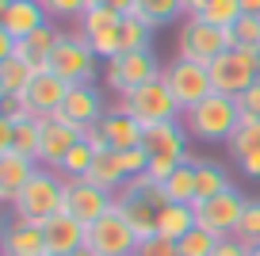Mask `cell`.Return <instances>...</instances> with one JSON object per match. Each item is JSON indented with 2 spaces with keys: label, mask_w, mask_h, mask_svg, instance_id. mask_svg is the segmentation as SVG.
Returning <instances> with one entry per match:
<instances>
[{
  "label": "cell",
  "mask_w": 260,
  "mask_h": 256,
  "mask_svg": "<svg viewBox=\"0 0 260 256\" xmlns=\"http://www.w3.org/2000/svg\"><path fill=\"white\" fill-rule=\"evenodd\" d=\"M65 184L69 180L57 168L39 165V172L27 180L23 191L16 195V203L8 207V218H19V222H31V226H46L54 214L65 210Z\"/></svg>",
  "instance_id": "cell-1"
},
{
  "label": "cell",
  "mask_w": 260,
  "mask_h": 256,
  "mask_svg": "<svg viewBox=\"0 0 260 256\" xmlns=\"http://www.w3.org/2000/svg\"><path fill=\"white\" fill-rule=\"evenodd\" d=\"M184 130L199 142H230L241 122V107H237L234 96H222V92H211L203 104H195L184 111Z\"/></svg>",
  "instance_id": "cell-2"
},
{
  "label": "cell",
  "mask_w": 260,
  "mask_h": 256,
  "mask_svg": "<svg viewBox=\"0 0 260 256\" xmlns=\"http://www.w3.org/2000/svg\"><path fill=\"white\" fill-rule=\"evenodd\" d=\"M146 153H149V168L146 176L153 184H165V180L176 172L187 161V130L184 122H157V126H146Z\"/></svg>",
  "instance_id": "cell-3"
},
{
  "label": "cell",
  "mask_w": 260,
  "mask_h": 256,
  "mask_svg": "<svg viewBox=\"0 0 260 256\" xmlns=\"http://www.w3.org/2000/svg\"><path fill=\"white\" fill-rule=\"evenodd\" d=\"M207 69H211L214 92L237 100L241 92H249L252 84L260 80V50H252V46H230V50H222Z\"/></svg>",
  "instance_id": "cell-4"
},
{
  "label": "cell",
  "mask_w": 260,
  "mask_h": 256,
  "mask_svg": "<svg viewBox=\"0 0 260 256\" xmlns=\"http://www.w3.org/2000/svg\"><path fill=\"white\" fill-rule=\"evenodd\" d=\"M161 73L165 69H161V61H157L153 46H149V50H126V54L104 61V84L122 100V96H130L134 88H142V84L157 80Z\"/></svg>",
  "instance_id": "cell-5"
},
{
  "label": "cell",
  "mask_w": 260,
  "mask_h": 256,
  "mask_svg": "<svg viewBox=\"0 0 260 256\" xmlns=\"http://www.w3.org/2000/svg\"><path fill=\"white\" fill-rule=\"evenodd\" d=\"M234 46V27L230 31H218L214 23H207L203 16H184V27L176 35V57H187V61L211 65L222 50Z\"/></svg>",
  "instance_id": "cell-6"
},
{
  "label": "cell",
  "mask_w": 260,
  "mask_h": 256,
  "mask_svg": "<svg viewBox=\"0 0 260 256\" xmlns=\"http://www.w3.org/2000/svg\"><path fill=\"white\" fill-rule=\"evenodd\" d=\"M119 107H122L126 115H134L142 126H157V122H180V119H184L180 104L172 100L169 84H165L161 77L149 80V84H142V88H134L130 96H122Z\"/></svg>",
  "instance_id": "cell-7"
},
{
  "label": "cell",
  "mask_w": 260,
  "mask_h": 256,
  "mask_svg": "<svg viewBox=\"0 0 260 256\" xmlns=\"http://www.w3.org/2000/svg\"><path fill=\"white\" fill-rule=\"evenodd\" d=\"M96 50L88 46L81 31H61L54 54H50V73H57L65 84H84L96 77Z\"/></svg>",
  "instance_id": "cell-8"
},
{
  "label": "cell",
  "mask_w": 260,
  "mask_h": 256,
  "mask_svg": "<svg viewBox=\"0 0 260 256\" xmlns=\"http://www.w3.org/2000/svg\"><path fill=\"white\" fill-rule=\"evenodd\" d=\"M138 241H142L138 230L126 222V214H122L119 207H111L104 218H96V222L88 226V233H84V245L96 256H134Z\"/></svg>",
  "instance_id": "cell-9"
},
{
  "label": "cell",
  "mask_w": 260,
  "mask_h": 256,
  "mask_svg": "<svg viewBox=\"0 0 260 256\" xmlns=\"http://www.w3.org/2000/svg\"><path fill=\"white\" fill-rule=\"evenodd\" d=\"M161 80L169 84L172 100L180 104V111H187V107L203 104L207 96L214 92V80H211V69L199 61H187V57H172L169 65H165Z\"/></svg>",
  "instance_id": "cell-10"
},
{
  "label": "cell",
  "mask_w": 260,
  "mask_h": 256,
  "mask_svg": "<svg viewBox=\"0 0 260 256\" xmlns=\"http://www.w3.org/2000/svg\"><path fill=\"white\" fill-rule=\"evenodd\" d=\"M245 195L237 191V187H230V191L222 195H207V199L195 203V226L207 233H214V237H234L237 226H241V214H245Z\"/></svg>",
  "instance_id": "cell-11"
},
{
  "label": "cell",
  "mask_w": 260,
  "mask_h": 256,
  "mask_svg": "<svg viewBox=\"0 0 260 256\" xmlns=\"http://www.w3.org/2000/svg\"><path fill=\"white\" fill-rule=\"evenodd\" d=\"M122 19L126 16H119V12H111V8H88L81 19H77V31L88 39V46L96 50V57L100 61H111V57H119L122 54Z\"/></svg>",
  "instance_id": "cell-12"
},
{
  "label": "cell",
  "mask_w": 260,
  "mask_h": 256,
  "mask_svg": "<svg viewBox=\"0 0 260 256\" xmlns=\"http://www.w3.org/2000/svg\"><path fill=\"white\" fill-rule=\"evenodd\" d=\"M65 92H69V84H65L57 73H35V80L27 84V92L19 96V104H23V115L27 119H57V111H61L65 104Z\"/></svg>",
  "instance_id": "cell-13"
},
{
  "label": "cell",
  "mask_w": 260,
  "mask_h": 256,
  "mask_svg": "<svg viewBox=\"0 0 260 256\" xmlns=\"http://www.w3.org/2000/svg\"><path fill=\"white\" fill-rule=\"evenodd\" d=\"M115 207V195L96 187L92 180H69L65 184V214H73L81 226H92Z\"/></svg>",
  "instance_id": "cell-14"
},
{
  "label": "cell",
  "mask_w": 260,
  "mask_h": 256,
  "mask_svg": "<svg viewBox=\"0 0 260 256\" xmlns=\"http://www.w3.org/2000/svg\"><path fill=\"white\" fill-rule=\"evenodd\" d=\"M104 115H107L104 92H100L92 80H84V84H69L57 119H65V122H73V126L84 130V126H92V122H104Z\"/></svg>",
  "instance_id": "cell-15"
},
{
  "label": "cell",
  "mask_w": 260,
  "mask_h": 256,
  "mask_svg": "<svg viewBox=\"0 0 260 256\" xmlns=\"http://www.w3.org/2000/svg\"><path fill=\"white\" fill-rule=\"evenodd\" d=\"M230 157H234L237 172L245 180H260V119L256 115H241L234 138H230Z\"/></svg>",
  "instance_id": "cell-16"
},
{
  "label": "cell",
  "mask_w": 260,
  "mask_h": 256,
  "mask_svg": "<svg viewBox=\"0 0 260 256\" xmlns=\"http://www.w3.org/2000/svg\"><path fill=\"white\" fill-rule=\"evenodd\" d=\"M46 23L50 12L42 8V0H0V31L12 39H27Z\"/></svg>",
  "instance_id": "cell-17"
},
{
  "label": "cell",
  "mask_w": 260,
  "mask_h": 256,
  "mask_svg": "<svg viewBox=\"0 0 260 256\" xmlns=\"http://www.w3.org/2000/svg\"><path fill=\"white\" fill-rule=\"evenodd\" d=\"M81 142V126L65 119H42V142H39V165L57 168L65 161V153Z\"/></svg>",
  "instance_id": "cell-18"
},
{
  "label": "cell",
  "mask_w": 260,
  "mask_h": 256,
  "mask_svg": "<svg viewBox=\"0 0 260 256\" xmlns=\"http://www.w3.org/2000/svg\"><path fill=\"white\" fill-rule=\"evenodd\" d=\"M0 256H50L42 226L8 218V222H4V233H0Z\"/></svg>",
  "instance_id": "cell-19"
},
{
  "label": "cell",
  "mask_w": 260,
  "mask_h": 256,
  "mask_svg": "<svg viewBox=\"0 0 260 256\" xmlns=\"http://www.w3.org/2000/svg\"><path fill=\"white\" fill-rule=\"evenodd\" d=\"M42 233H46V252L50 256H77L84 248V233H88V226H81L73 214H54L46 226H42Z\"/></svg>",
  "instance_id": "cell-20"
},
{
  "label": "cell",
  "mask_w": 260,
  "mask_h": 256,
  "mask_svg": "<svg viewBox=\"0 0 260 256\" xmlns=\"http://www.w3.org/2000/svg\"><path fill=\"white\" fill-rule=\"evenodd\" d=\"M39 172V161L23 157V153H0V199L4 207L16 203V195L23 191V184Z\"/></svg>",
  "instance_id": "cell-21"
},
{
  "label": "cell",
  "mask_w": 260,
  "mask_h": 256,
  "mask_svg": "<svg viewBox=\"0 0 260 256\" xmlns=\"http://www.w3.org/2000/svg\"><path fill=\"white\" fill-rule=\"evenodd\" d=\"M104 134H107V145L111 149H138L142 142H146V126H142L134 115H126L119 104L115 107H107V115H104Z\"/></svg>",
  "instance_id": "cell-22"
},
{
  "label": "cell",
  "mask_w": 260,
  "mask_h": 256,
  "mask_svg": "<svg viewBox=\"0 0 260 256\" xmlns=\"http://www.w3.org/2000/svg\"><path fill=\"white\" fill-rule=\"evenodd\" d=\"M57 27H54V19H50L46 27H39L35 35H27V39H19V46H16V57H23L27 65H31L35 73H46L50 69V54H54V46H57Z\"/></svg>",
  "instance_id": "cell-23"
},
{
  "label": "cell",
  "mask_w": 260,
  "mask_h": 256,
  "mask_svg": "<svg viewBox=\"0 0 260 256\" xmlns=\"http://www.w3.org/2000/svg\"><path fill=\"white\" fill-rule=\"evenodd\" d=\"M84 180H92L96 187H104V191H119L122 184H126V165H122V153L119 149H104V153H96V161H92V168H88V176Z\"/></svg>",
  "instance_id": "cell-24"
},
{
  "label": "cell",
  "mask_w": 260,
  "mask_h": 256,
  "mask_svg": "<svg viewBox=\"0 0 260 256\" xmlns=\"http://www.w3.org/2000/svg\"><path fill=\"white\" fill-rule=\"evenodd\" d=\"M161 195H165V203H187V207H195V199H199V172H195L191 157L161 184Z\"/></svg>",
  "instance_id": "cell-25"
},
{
  "label": "cell",
  "mask_w": 260,
  "mask_h": 256,
  "mask_svg": "<svg viewBox=\"0 0 260 256\" xmlns=\"http://www.w3.org/2000/svg\"><path fill=\"white\" fill-rule=\"evenodd\" d=\"M191 230H195V207H187V203H165V207L157 210V233L180 241Z\"/></svg>",
  "instance_id": "cell-26"
},
{
  "label": "cell",
  "mask_w": 260,
  "mask_h": 256,
  "mask_svg": "<svg viewBox=\"0 0 260 256\" xmlns=\"http://www.w3.org/2000/svg\"><path fill=\"white\" fill-rule=\"evenodd\" d=\"M31 80H35V69L23 57H0V100L23 96Z\"/></svg>",
  "instance_id": "cell-27"
},
{
  "label": "cell",
  "mask_w": 260,
  "mask_h": 256,
  "mask_svg": "<svg viewBox=\"0 0 260 256\" xmlns=\"http://www.w3.org/2000/svg\"><path fill=\"white\" fill-rule=\"evenodd\" d=\"M134 16L146 19L157 31V27L172 23L176 16H187V12H184V0H134Z\"/></svg>",
  "instance_id": "cell-28"
},
{
  "label": "cell",
  "mask_w": 260,
  "mask_h": 256,
  "mask_svg": "<svg viewBox=\"0 0 260 256\" xmlns=\"http://www.w3.org/2000/svg\"><path fill=\"white\" fill-rule=\"evenodd\" d=\"M195 172H199V199H207V195H222L230 191V176H226V168L214 165V161H195ZM195 199V203H199Z\"/></svg>",
  "instance_id": "cell-29"
},
{
  "label": "cell",
  "mask_w": 260,
  "mask_h": 256,
  "mask_svg": "<svg viewBox=\"0 0 260 256\" xmlns=\"http://www.w3.org/2000/svg\"><path fill=\"white\" fill-rule=\"evenodd\" d=\"M92 161H96V149L81 138L73 149L65 153V161L57 165V172H61L65 180H84V176H88V168H92Z\"/></svg>",
  "instance_id": "cell-30"
},
{
  "label": "cell",
  "mask_w": 260,
  "mask_h": 256,
  "mask_svg": "<svg viewBox=\"0 0 260 256\" xmlns=\"http://www.w3.org/2000/svg\"><path fill=\"white\" fill-rule=\"evenodd\" d=\"M39 142H42V122L39 119H16V134H12L8 153H23V157L39 161Z\"/></svg>",
  "instance_id": "cell-31"
},
{
  "label": "cell",
  "mask_w": 260,
  "mask_h": 256,
  "mask_svg": "<svg viewBox=\"0 0 260 256\" xmlns=\"http://www.w3.org/2000/svg\"><path fill=\"white\" fill-rule=\"evenodd\" d=\"M199 16H203L207 23H214L218 31H230V27L245 16V8H241V0H211V4H207Z\"/></svg>",
  "instance_id": "cell-32"
},
{
  "label": "cell",
  "mask_w": 260,
  "mask_h": 256,
  "mask_svg": "<svg viewBox=\"0 0 260 256\" xmlns=\"http://www.w3.org/2000/svg\"><path fill=\"white\" fill-rule=\"evenodd\" d=\"M119 42H122V54H126V50H149V42H153V27L130 12V16L122 19V39Z\"/></svg>",
  "instance_id": "cell-33"
},
{
  "label": "cell",
  "mask_w": 260,
  "mask_h": 256,
  "mask_svg": "<svg viewBox=\"0 0 260 256\" xmlns=\"http://www.w3.org/2000/svg\"><path fill=\"white\" fill-rule=\"evenodd\" d=\"M214 248H218V237L207 233V230H199V226H195L187 237L176 241V252L180 256H214Z\"/></svg>",
  "instance_id": "cell-34"
},
{
  "label": "cell",
  "mask_w": 260,
  "mask_h": 256,
  "mask_svg": "<svg viewBox=\"0 0 260 256\" xmlns=\"http://www.w3.org/2000/svg\"><path fill=\"white\" fill-rule=\"evenodd\" d=\"M241 245H260V199H249L245 203V214H241V226H237V233H234Z\"/></svg>",
  "instance_id": "cell-35"
},
{
  "label": "cell",
  "mask_w": 260,
  "mask_h": 256,
  "mask_svg": "<svg viewBox=\"0 0 260 256\" xmlns=\"http://www.w3.org/2000/svg\"><path fill=\"white\" fill-rule=\"evenodd\" d=\"M134 256H180V252H176V241H172V237H165V233H149V237L138 241Z\"/></svg>",
  "instance_id": "cell-36"
},
{
  "label": "cell",
  "mask_w": 260,
  "mask_h": 256,
  "mask_svg": "<svg viewBox=\"0 0 260 256\" xmlns=\"http://www.w3.org/2000/svg\"><path fill=\"white\" fill-rule=\"evenodd\" d=\"M234 46H252L260 50V16H241L234 23Z\"/></svg>",
  "instance_id": "cell-37"
},
{
  "label": "cell",
  "mask_w": 260,
  "mask_h": 256,
  "mask_svg": "<svg viewBox=\"0 0 260 256\" xmlns=\"http://www.w3.org/2000/svg\"><path fill=\"white\" fill-rule=\"evenodd\" d=\"M50 19H81L88 12V0H42Z\"/></svg>",
  "instance_id": "cell-38"
},
{
  "label": "cell",
  "mask_w": 260,
  "mask_h": 256,
  "mask_svg": "<svg viewBox=\"0 0 260 256\" xmlns=\"http://www.w3.org/2000/svg\"><path fill=\"white\" fill-rule=\"evenodd\" d=\"M237 107H241V115H256V119H260V80L252 84L249 92L237 96Z\"/></svg>",
  "instance_id": "cell-39"
},
{
  "label": "cell",
  "mask_w": 260,
  "mask_h": 256,
  "mask_svg": "<svg viewBox=\"0 0 260 256\" xmlns=\"http://www.w3.org/2000/svg\"><path fill=\"white\" fill-rule=\"evenodd\" d=\"M81 138H84V142H88V145H92V149H96V153L111 149V145H107V134H104V126H100V122H92V126H84V130H81Z\"/></svg>",
  "instance_id": "cell-40"
},
{
  "label": "cell",
  "mask_w": 260,
  "mask_h": 256,
  "mask_svg": "<svg viewBox=\"0 0 260 256\" xmlns=\"http://www.w3.org/2000/svg\"><path fill=\"white\" fill-rule=\"evenodd\" d=\"M214 256H249V245H241L237 237H222L218 248H214Z\"/></svg>",
  "instance_id": "cell-41"
},
{
  "label": "cell",
  "mask_w": 260,
  "mask_h": 256,
  "mask_svg": "<svg viewBox=\"0 0 260 256\" xmlns=\"http://www.w3.org/2000/svg\"><path fill=\"white\" fill-rule=\"evenodd\" d=\"M88 8H111L119 16H130L134 12V0H88Z\"/></svg>",
  "instance_id": "cell-42"
},
{
  "label": "cell",
  "mask_w": 260,
  "mask_h": 256,
  "mask_svg": "<svg viewBox=\"0 0 260 256\" xmlns=\"http://www.w3.org/2000/svg\"><path fill=\"white\" fill-rule=\"evenodd\" d=\"M207 4H211V0H184V12H187V16H199Z\"/></svg>",
  "instance_id": "cell-43"
},
{
  "label": "cell",
  "mask_w": 260,
  "mask_h": 256,
  "mask_svg": "<svg viewBox=\"0 0 260 256\" xmlns=\"http://www.w3.org/2000/svg\"><path fill=\"white\" fill-rule=\"evenodd\" d=\"M245 16H260V0H241Z\"/></svg>",
  "instance_id": "cell-44"
},
{
  "label": "cell",
  "mask_w": 260,
  "mask_h": 256,
  "mask_svg": "<svg viewBox=\"0 0 260 256\" xmlns=\"http://www.w3.org/2000/svg\"><path fill=\"white\" fill-rule=\"evenodd\" d=\"M249 256H260V245H252V248H249Z\"/></svg>",
  "instance_id": "cell-45"
}]
</instances>
